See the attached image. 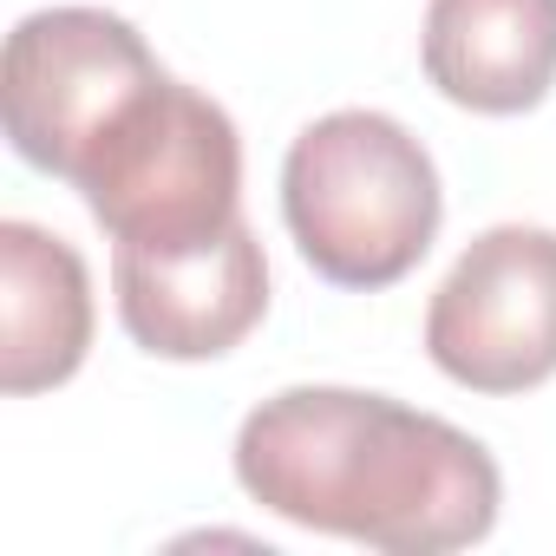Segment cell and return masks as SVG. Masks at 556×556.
<instances>
[{"instance_id": "cell-5", "label": "cell", "mask_w": 556, "mask_h": 556, "mask_svg": "<svg viewBox=\"0 0 556 556\" xmlns=\"http://www.w3.org/2000/svg\"><path fill=\"white\" fill-rule=\"evenodd\" d=\"M426 354L445 380L491 400L556 380V229L497 223L471 236L432 289Z\"/></svg>"}, {"instance_id": "cell-8", "label": "cell", "mask_w": 556, "mask_h": 556, "mask_svg": "<svg viewBox=\"0 0 556 556\" xmlns=\"http://www.w3.org/2000/svg\"><path fill=\"white\" fill-rule=\"evenodd\" d=\"M92 348V275L40 223H0V387L14 400L66 387Z\"/></svg>"}, {"instance_id": "cell-3", "label": "cell", "mask_w": 556, "mask_h": 556, "mask_svg": "<svg viewBox=\"0 0 556 556\" xmlns=\"http://www.w3.org/2000/svg\"><path fill=\"white\" fill-rule=\"evenodd\" d=\"M112 242L170 249L216 236L242 216V138L236 118L164 73V86L86 157L73 177Z\"/></svg>"}, {"instance_id": "cell-2", "label": "cell", "mask_w": 556, "mask_h": 556, "mask_svg": "<svg viewBox=\"0 0 556 556\" xmlns=\"http://www.w3.org/2000/svg\"><path fill=\"white\" fill-rule=\"evenodd\" d=\"M282 223L321 282L361 295L393 289L439 242V164L387 112H328L282 157Z\"/></svg>"}, {"instance_id": "cell-4", "label": "cell", "mask_w": 556, "mask_h": 556, "mask_svg": "<svg viewBox=\"0 0 556 556\" xmlns=\"http://www.w3.org/2000/svg\"><path fill=\"white\" fill-rule=\"evenodd\" d=\"M164 86L157 53L125 14L105 8H40L8 34L0 112L14 151L73 184L86 157Z\"/></svg>"}, {"instance_id": "cell-7", "label": "cell", "mask_w": 556, "mask_h": 556, "mask_svg": "<svg viewBox=\"0 0 556 556\" xmlns=\"http://www.w3.org/2000/svg\"><path fill=\"white\" fill-rule=\"evenodd\" d=\"M419 66L478 118L536 112L556 86V0H432Z\"/></svg>"}, {"instance_id": "cell-6", "label": "cell", "mask_w": 556, "mask_h": 556, "mask_svg": "<svg viewBox=\"0 0 556 556\" xmlns=\"http://www.w3.org/2000/svg\"><path fill=\"white\" fill-rule=\"evenodd\" d=\"M112 295L125 334L157 361H223L268 315V255L236 216L216 236L170 249H112Z\"/></svg>"}, {"instance_id": "cell-1", "label": "cell", "mask_w": 556, "mask_h": 556, "mask_svg": "<svg viewBox=\"0 0 556 556\" xmlns=\"http://www.w3.org/2000/svg\"><path fill=\"white\" fill-rule=\"evenodd\" d=\"M236 484L282 523L393 556L484 543L504 504L497 458L452 419L361 387H289L236 432Z\"/></svg>"}]
</instances>
